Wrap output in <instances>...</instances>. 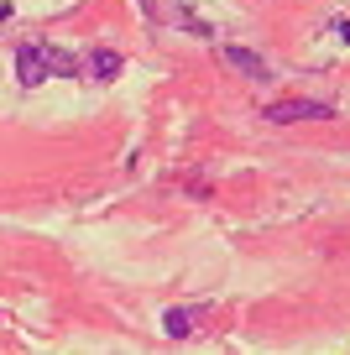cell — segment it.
<instances>
[{"label":"cell","mask_w":350,"mask_h":355,"mask_svg":"<svg viewBox=\"0 0 350 355\" xmlns=\"http://www.w3.org/2000/svg\"><path fill=\"white\" fill-rule=\"evenodd\" d=\"M267 121L272 125H293V121H329V105H319V100H288V105H267Z\"/></svg>","instance_id":"obj_1"},{"label":"cell","mask_w":350,"mask_h":355,"mask_svg":"<svg viewBox=\"0 0 350 355\" xmlns=\"http://www.w3.org/2000/svg\"><path fill=\"white\" fill-rule=\"evenodd\" d=\"M42 78H47V53H42V42L16 47V84H22V89H37Z\"/></svg>","instance_id":"obj_2"},{"label":"cell","mask_w":350,"mask_h":355,"mask_svg":"<svg viewBox=\"0 0 350 355\" xmlns=\"http://www.w3.org/2000/svg\"><path fill=\"white\" fill-rule=\"evenodd\" d=\"M225 68H235V73L256 78V84H267V78H272V68H267V58H256L251 47H235V42L225 47Z\"/></svg>","instance_id":"obj_3"},{"label":"cell","mask_w":350,"mask_h":355,"mask_svg":"<svg viewBox=\"0 0 350 355\" xmlns=\"http://www.w3.org/2000/svg\"><path fill=\"white\" fill-rule=\"evenodd\" d=\"M84 68H89V78H99V84H110V78L121 73V53H115V47H94Z\"/></svg>","instance_id":"obj_4"},{"label":"cell","mask_w":350,"mask_h":355,"mask_svg":"<svg viewBox=\"0 0 350 355\" xmlns=\"http://www.w3.org/2000/svg\"><path fill=\"white\" fill-rule=\"evenodd\" d=\"M47 53V73H78V63L63 53V47H42Z\"/></svg>","instance_id":"obj_5"},{"label":"cell","mask_w":350,"mask_h":355,"mask_svg":"<svg viewBox=\"0 0 350 355\" xmlns=\"http://www.w3.org/2000/svg\"><path fill=\"white\" fill-rule=\"evenodd\" d=\"M162 329H167V334H173V340H178V334H188V329H194V313L173 309V313H167V319H162Z\"/></svg>","instance_id":"obj_6"},{"label":"cell","mask_w":350,"mask_h":355,"mask_svg":"<svg viewBox=\"0 0 350 355\" xmlns=\"http://www.w3.org/2000/svg\"><path fill=\"white\" fill-rule=\"evenodd\" d=\"M0 21H11V6H6V0H0Z\"/></svg>","instance_id":"obj_7"},{"label":"cell","mask_w":350,"mask_h":355,"mask_svg":"<svg viewBox=\"0 0 350 355\" xmlns=\"http://www.w3.org/2000/svg\"><path fill=\"white\" fill-rule=\"evenodd\" d=\"M340 37H345V42H350V21H345V26H340Z\"/></svg>","instance_id":"obj_8"}]
</instances>
